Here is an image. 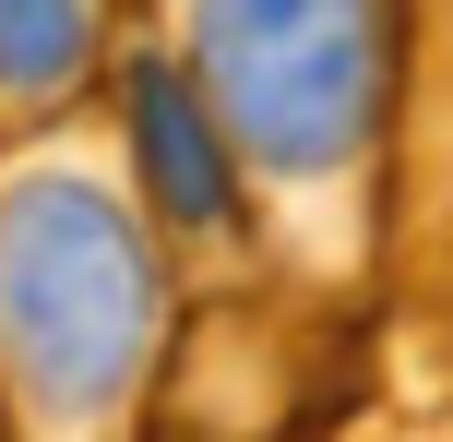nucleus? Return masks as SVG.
I'll return each instance as SVG.
<instances>
[{
  "instance_id": "1",
  "label": "nucleus",
  "mask_w": 453,
  "mask_h": 442,
  "mask_svg": "<svg viewBox=\"0 0 453 442\" xmlns=\"http://www.w3.org/2000/svg\"><path fill=\"white\" fill-rule=\"evenodd\" d=\"M156 323H167L156 215L72 156L12 167L0 180V383L36 419L96 430L132 407Z\"/></svg>"
},
{
  "instance_id": "2",
  "label": "nucleus",
  "mask_w": 453,
  "mask_h": 442,
  "mask_svg": "<svg viewBox=\"0 0 453 442\" xmlns=\"http://www.w3.org/2000/svg\"><path fill=\"white\" fill-rule=\"evenodd\" d=\"M180 72L250 180L322 191L382 132V0H180Z\"/></svg>"
},
{
  "instance_id": "3",
  "label": "nucleus",
  "mask_w": 453,
  "mask_h": 442,
  "mask_svg": "<svg viewBox=\"0 0 453 442\" xmlns=\"http://www.w3.org/2000/svg\"><path fill=\"white\" fill-rule=\"evenodd\" d=\"M119 143H132V204L180 239H215L239 215V143L203 108V84L180 72V48H132L119 60Z\"/></svg>"
},
{
  "instance_id": "4",
  "label": "nucleus",
  "mask_w": 453,
  "mask_h": 442,
  "mask_svg": "<svg viewBox=\"0 0 453 442\" xmlns=\"http://www.w3.org/2000/svg\"><path fill=\"white\" fill-rule=\"evenodd\" d=\"M96 48H108V0H0V108L48 120L60 96H84Z\"/></svg>"
}]
</instances>
